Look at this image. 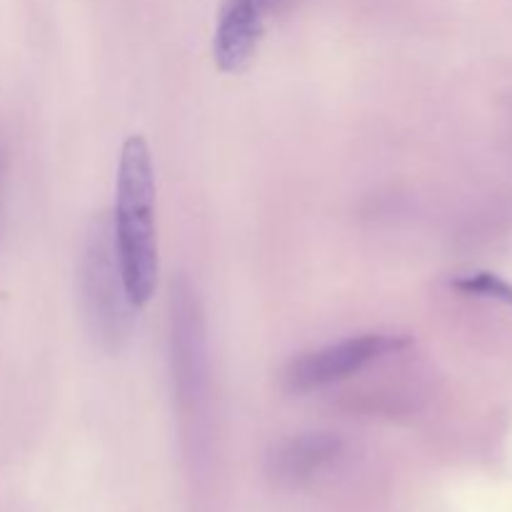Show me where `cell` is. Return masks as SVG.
Listing matches in <instances>:
<instances>
[{"label":"cell","mask_w":512,"mask_h":512,"mask_svg":"<svg viewBox=\"0 0 512 512\" xmlns=\"http://www.w3.org/2000/svg\"><path fill=\"white\" fill-rule=\"evenodd\" d=\"M113 233L128 298L138 310L153 298L158 283L155 170L148 143L140 135H130L120 150Z\"/></svg>","instance_id":"1"},{"label":"cell","mask_w":512,"mask_h":512,"mask_svg":"<svg viewBox=\"0 0 512 512\" xmlns=\"http://www.w3.org/2000/svg\"><path fill=\"white\" fill-rule=\"evenodd\" d=\"M83 300L90 328L108 348H120L130 333L135 305L130 303L128 288L115 248L113 218L103 215L93 223L83 255Z\"/></svg>","instance_id":"2"},{"label":"cell","mask_w":512,"mask_h":512,"mask_svg":"<svg viewBox=\"0 0 512 512\" xmlns=\"http://www.w3.org/2000/svg\"><path fill=\"white\" fill-rule=\"evenodd\" d=\"M408 345V335L395 333H365L358 338H345L340 343H330L325 348L310 350V353L295 358L285 368L283 383L295 395L330 388V385L343 383L350 375L360 373L375 360L400 353Z\"/></svg>","instance_id":"3"},{"label":"cell","mask_w":512,"mask_h":512,"mask_svg":"<svg viewBox=\"0 0 512 512\" xmlns=\"http://www.w3.org/2000/svg\"><path fill=\"white\" fill-rule=\"evenodd\" d=\"M268 15L255 0H225L215 28V63L223 73H238L258 50Z\"/></svg>","instance_id":"4"},{"label":"cell","mask_w":512,"mask_h":512,"mask_svg":"<svg viewBox=\"0 0 512 512\" xmlns=\"http://www.w3.org/2000/svg\"><path fill=\"white\" fill-rule=\"evenodd\" d=\"M173 363L180 398H195L203 375V325L198 300L185 283L173 288Z\"/></svg>","instance_id":"5"},{"label":"cell","mask_w":512,"mask_h":512,"mask_svg":"<svg viewBox=\"0 0 512 512\" xmlns=\"http://www.w3.org/2000/svg\"><path fill=\"white\" fill-rule=\"evenodd\" d=\"M343 450V440L333 433H305L280 443L270 453L268 470L275 483L303 485L313 480L320 470L335 463Z\"/></svg>","instance_id":"6"},{"label":"cell","mask_w":512,"mask_h":512,"mask_svg":"<svg viewBox=\"0 0 512 512\" xmlns=\"http://www.w3.org/2000/svg\"><path fill=\"white\" fill-rule=\"evenodd\" d=\"M453 288L458 290V293L470 295V298L495 300V303H503L512 308V283L503 280L500 275L488 273V270L460 275V278L453 280Z\"/></svg>","instance_id":"7"},{"label":"cell","mask_w":512,"mask_h":512,"mask_svg":"<svg viewBox=\"0 0 512 512\" xmlns=\"http://www.w3.org/2000/svg\"><path fill=\"white\" fill-rule=\"evenodd\" d=\"M255 3L260 5V10H263L265 15H275L285 13V10H290L293 5H298L300 0H255Z\"/></svg>","instance_id":"8"},{"label":"cell","mask_w":512,"mask_h":512,"mask_svg":"<svg viewBox=\"0 0 512 512\" xmlns=\"http://www.w3.org/2000/svg\"><path fill=\"white\" fill-rule=\"evenodd\" d=\"M3 175H5V163H3V155H0V225H3Z\"/></svg>","instance_id":"9"}]
</instances>
